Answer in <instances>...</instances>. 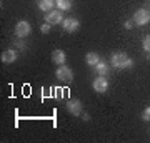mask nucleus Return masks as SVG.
I'll return each mask as SVG.
<instances>
[{
  "mask_svg": "<svg viewBox=\"0 0 150 143\" xmlns=\"http://www.w3.org/2000/svg\"><path fill=\"white\" fill-rule=\"evenodd\" d=\"M134 23H135L134 20H127L125 23H123V27H125L127 30H130V28H134Z\"/></svg>",
  "mask_w": 150,
  "mask_h": 143,
  "instance_id": "obj_18",
  "label": "nucleus"
},
{
  "mask_svg": "<svg viewBox=\"0 0 150 143\" xmlns=\"http://www.w3.org/2000/svg\"><path fill=\"white\" fill-rule=\"evenodd\" d=\"M40 32H42V33H48V32H50V23H47V22H45V23H42V27H40Z\"/></svg>",
  "mask_w": 150,
  "mask_h": 143,
  "instance_id": "obj_17",
  "label": "nucleus"
},
{
  "mask_svg": "<svg viewBox=\"0 0 150 143\" xmlns=\"http://www.w3.org/2000/svg\"><path fill=\"white\" fill-rule=\"evenodd\" d=\"M85 62L90 65V67H95V65L100 62V57H98L95 52H88V53L85 55Z\"/></svg>",
  "mask_w": 150,
  "mask_h": 143,
  "instance_id": "obj_12",
  "label": "nucleus"
},
{
  "mask_svg": "<svg viewBox=\"0 0 150 143\" xmlns=\"http://www.w3.org/2000/svg\"><path fill=\"white\" fill-rule=\"evenodd\" d=\"M142 47H144V50L147 53H150V35H147V37L144 38V42H142Z\"/></svg>",
  "mask_w": 150,
  "mask_h": 143,
  "instance_id": "obj_15",
  "label": "nucleus"
},
{
  "mask_svg": "<svg viewBox=\"0 0 150 143\" xmlns=\"http://www.w3.org/2000/svg\"><path fill=\"white\" fill-rule=\"evenodd\" d=\"M95 70H97V73L98 75H103V77H105V75L108 73V65L105 63V62H102V60H100V62H98V63L95 65Z\"/></svg>",
  "mask_w": 150,
  "mask_h": 143,
  "instance_id": "obj_14",
  "label": "nucleus"
},
{
  "mask_svg": "<svg viewBox=\"0 0 150 143\" xmlns=\"http://www.w3.org/2000/svg\"><path fill=\"white\" fill-rule=\"evenodd\" d=\"M82 120H83V122H88V120H90V115L83 111V113H82Z\"/></svg>",
  "mask_w": 150,
  "mask_h": 143,
  "instance_id": "obj_19",
  "label": "nucleus"
},
{
  "mask_svg": "<svg viewBox=\"0 0 150 143\" xmlns=\"http://www.w3.org/2000/svg\"><path fill=\"white\" fill-rule=\"evenodd\" d=\"M62 27H64L65 32L74 33L80 28V22L77 20V18H74V17H69V18H65V20L62 22Z\"/></svg>",
  "mask_w": 150,
  "mask_h": 143,
  "instance_id": "obj_8",
  "label": "nucleus"
},
{
  "mask_svg": "<svg viewBox=\"0 0 150 143\" xmlns=\"http://www.w3.org/2000/svg\"><path fill=\"white\" fill-rule=\"evenodd\" d=\"M55 75H57V78H59L60 82H64V83H69V82L74 80V72H72V68L67 67V65H60L59 68H57V72H55Z\"/></svg>",
  "mask_w": 150,
  "mask_h": 143,
  "instance_id": "obj_2",
  "label": "nucleus"
},
{
  "mask_svg": "<svg viewBox=\"0 0 150 143\" xmlns=\"http://www.w3.org/2000/svg\"><path fill=\"white\" fill-rule=\"evenodd\" d=\"M132 20L137 23V25H140V27H144V25H147L150 22V13H149V10H145V8H140V10H137L134 13V18Z\"/></svg>",
  "mask_w": 150,
  "mask_h": 143,
  "instance_id": "obj_7",
  "label": "nucleus"
},
{
  "mask_svg": "<svg viewBox=\"0 0 150 143\" xmlns=\"http://www.w3.org/2000/svg\"><path fill=\"white\" fill-rule=\"evenodd\" d=\"M110 62H112V67H115V68L130 70L132 67H134V60L130 58L127 53H122V52H115L113 53L112 58H110Z\"/></svg>",
  "mask_w": 150,
  "mask_h": 143,
  "instance_id": "obj_1",
  "label": "nucleus"
},
{
  "mask_svg": "<svg viewBox=\"0 0 150 143\" xmlns=\"http://www.w3.org/2000/svg\"><path fill=\"white\" fill-rule=\"evenodd\" d=\"M55 5H57V8L62 10V12L70 10V8H72V0H57V2H55Z\"/></svg>",
  "mask_w": 150,
  "mask_h": 143,
  "instance_id": "obj_13",
  "label": "nucleus"
},
{
  "mask_svg": "<svg viewBox=\"0 0 150 143\" xmlns=\"http://www.w3.org/2000/svg\"><path fill=\"white\" fill-rule=\"evenodd\" d=\"M65 60H67V55H65L64 50H54L52 52V62L55 65H65Z\"/></svg>",
  "mask_w": 150,
  "mask_h": 143,
  "instance_id": "obj_10",
  "label": "nucleus"
},
{
  "mask_svg": "<svg viewBox=\"0 0 150 143\" xmlns=\"http://www.w3.org/2000/svg\"><path fill=\"white\" fill-rule=\"evenodd\" d=\"M30 32H32V27H30V23L25 20H20V22H17V25H15V35L18 38H25L30 35Z\"/></svg>",
  "mask_w": 150,
  "mask_h": 143,
  "instance_id": "obj_3",
  "label": "nucleus"
},
{
  "mask_svg": "<svg viewBox=\"0 0 150 143\" xmlns=\"http://www.w3.org/2000/svg\"><path fill=\"white\" fill-rule=\"evenodd\" d=\"M17 57H18V52L10 48V50H5V52L2 53V62L4 63H13L17 60Z\"/></svg>",
  "mask_w": 150,
  "mask_h": 143,
  "instance_id": "obj_9",
  "label": "nucleus"
},
{
  "mask_svg": "<svg viewBox=\"0 0 150 143\" xmlns=\"http://www.w3.org/2000/svg\"><path fill=\"white\" fill-rule=\"evenodd\" d=\"M92 88L97 92V93H105L108 90V80L103 77V75H98L95 80H93V83H92Z\"/></svg>",
  "mask_w": 150,
  "mask_h": 143,
  "instance_id": "obj_6",
  "label": "nucleus"
},
{
  "mask_svg": "<svg viewBox=\"0 0 150 143\" xmlns=\"http://www.w3.org/2000/svg\"><path fill=\"white\" fill-rule=\"evenodd\" d=\"M55 2H57V0H38L37 5L42 12H50V10H54Z\"/></svg>",
  "mask_w": 150,
  "mask_h": 143,
  "instance_id": "obj_11",
  "label": "nucleus"
},
{
  "mask_svg": "<svg viewBox=\"0 0 150 143\" xmlns=\"http://www.w3.org/2000/svg\"><path fill=\"white\" fill-rule=\"evenodd\" d=\"M142 120H144V122H150V106H147V108L142 111Z\"/></svg>",
  "mask_w": 150,
  "mask_h": 143,
  "instance_id": "obj_16",
  "label": "nucleus"
},
{
  "mask_svg": "<svg viewBox=\"0 0 150 143\" xmlns=\"http://www.w3.org/2000/svg\"><path fill=\"white\" fill-rule=\"evenodd\" d=\"M82 110H83V105H82V101L79 98H74V100L67 101V111L70 115L79 117V115H82Z\"/></svg>",
  "mask_w": 150,
  "mask_h": 143,
  "instance_id": "obj_5",
  "label": "nucleus"
},
{
  "mask_svg": "<svg viewBox=\"0 0 150 143\" xmlns=\"http://www.w3.org/2000/svg\"><path fill=\"white\" fill-rule=\"evenodd\" d=\"M65 18H64V13H62V10H50L45 13V22L47 23H50V25H59V23H62Z\"/></svg>",
  "mask_w": 150,
  "mask_h": 143,
  "instance_id": "obj_4",
  "label": "nucleus"
}]
</instances>
